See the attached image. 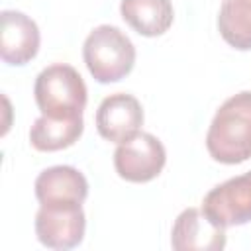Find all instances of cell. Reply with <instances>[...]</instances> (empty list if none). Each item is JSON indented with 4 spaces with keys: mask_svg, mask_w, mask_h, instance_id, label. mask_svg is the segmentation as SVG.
Masks as SVG:
<instances>
[{
    "mask_svg": "<svg viewBox=\"0 0 251 251\" xmlns=\"http://www.w3.org/2000/svg\"><path fill=\"white\" fill-rule=\"evenodd\" d=\"M206 149L222 165L251 159V90H241L222 102L208 126Z\"/></svg>",
    "mask_w": 251,
    "mask_h": 251,
    "instance_id": "6da1fadb",
    "label": "cell"
},
{
    "mask_svg": "<svg viewBox=\"0 0 251 251\" xmlns=\"http://www.w3.org/2000/svg\"><path fill=\"white\" fill-rule=\"evenodd\" d=\"M33 98L43 116L71 120L82 116L88 90L75 67L67 63H53L37 75Z\"/></svg>",
    "mask_w": 251,
    "mask_h": 251,
    "instance_id": "7a4b0ae2",
    "label": "cell"
},
{
    "mask_svg": "<svg viewBox=\"0 0 251 251\" xmlns=\"http://www.w3.org/2000/svg\"><path fill=\"white\" fill-rule=\"evenodd\" d=\"M82 59L98 82H118L135 65V45L116 25H96L82 43Z\"/></svg>",
    "mask_w": 251,
    "mask_h": 251,
    "instance_id": "3957f363",
    "label": "cell"
},
{
    "mask_svg": "<svg viewBox=\"0 0 251 251\" xmlns=\"http://www.w3.org/2000/svg\"><path fill=\"white\" fill-rule=\"evenodd\" d=\"M167 163V151L161 139L149 131H139L133 137L118 143L114 151V169L120 178L135 184L157 178Z\"/></svg>",
    "mask_w": 251,
    "mask_h": 251,
    "instance_id": "277c9868",
    "label": "cell"
},
{
    "mask_svg": "<svg viewBox=\"0 0 251 251\" xmlns=\"http://www.w3.org/2000/svg\"><path fill=\"white\" fill-rule=\"evenodd\" d=\"M86 216L82 204H39L35 235L43 247L65 251L82 243Z\"/></svg>",
    "mask_w": 251,
    "mask_h": 251,
    "instance_id": "5b68a950",
    "label": "cell"
},
{
    "mask_svg": "<svg viewBox=\"0 0 251 251\" xmlns=\"http://www.w3.org/2000/svg\"><path fill=\"white\" fill-rule=\"evenodd\" d=\"M204 214L222 227L251 222V171L216 184L202 200Z\"/></svg>",
    "mask_w": 251,
    "mask_h": 251,
    "instance_id": "8992f818",
    "label": "cell"
},
{
    "mask_svg": "<svg viewBox=\"0 0 251 251\" xmlns=\"http://www.w3.org/2000/svg\"><path fill=\"white\" fill-rule=\"evenodd\" d=\"M98 133L112 143H122L141 131L143 106L127 92H114L106 96L94 116Z\"/></svg>",
    "mask_w": 251,
    "mask_h": 251,
    "instance_id": "52a82bcc",
    "label": "cell"
},
{
    "mask_svg": "<svg viewBox=\"0 0 251 251\" xmlns=\"http://www.w3.org/2000/svg\"><path fill=\"white\" fill-rule=\"evenodd\" d=\"M226 241V227L214 224L202 208L182 210L171 229V247L175 251H222Z\"/></svg>",
    "mask_w": 251,
    "mask_h": 251,
    "instance_id": "ba28073f",
    "label": "cell"
},
{
    "mask_svg": "<svg viewBox=\"0 0 251 251\" xmlns=\"http://www.w3.org/2000/svg\"><path fill=\"white\" fill-rule=\"evenodd\" d=\"M41 35L37 24L20 10L0 14V57L8 65H25L39 51Z\"/></svg>",
    "mask_w": 251,
    "mask_h": 251,
    "instance_id": "9c48e42d",
    "label": "cell"
},
{
    "mask_svg": "<svg viewBox=\"0 0 251 251\" xmlns=\"http://www.w3.org/2000/svg\"><path fill=\"white\" fill-rule=\"evenodd\" d=\"M33 188L39 204H82L88 196L86 176L71 165L43 169Z\"/></svg>",
    "mask_w": 251,
    "mask_h": 251,
    "instance_id": "30bf717a",
    "label": "cell"
},
{
    "mask_svg": "<svg viewBox=\"0 0 251 251\" xmlns=\"http://www.w3.org/2000/svg\"><path fill=\"white\" fill-rule=\"evenodd\" d=\"M120 16L139 35L157 37L173 25L175 10L171 0H122Z\"/></svg>",
    "mask_w": 251,
    "mask_h": 251,
    "instance_id": "8fae6325",
    "label": "cell"
},
{
    "mask_svg": "<svg viewBox=\"0 0 251 251\" xmlns=\"http://www.w3.org/2000/svg\"><path fill=\"white\" fill-rule=\"evenodd\" d=\"M82 131H84L82 116L71 120H57L41 114L29 129V143L33 149L43 153L61 151L75 145L82 135Z\"/></svg>",
    "mask_w": 251,
    "mask_h": 251,
    "instance_id": "7c38bea8",
    "label": "cell"
},
{
    "mask_svg": "<svg viewBox=\"0 0 251 251\" xmlns=\"http://www.w3.org/2000/svg\"><path fill=\"white\" fill-rule=\"evenodd\" d=\"M222 39L239 51L251 49V0H222L218 12Z\"/></svg>",
    "mask_w": 251,
    "mask_h": 251,
    "instance_id": "4fadbf2b",
    "label": "cell"
}]
</instances>
